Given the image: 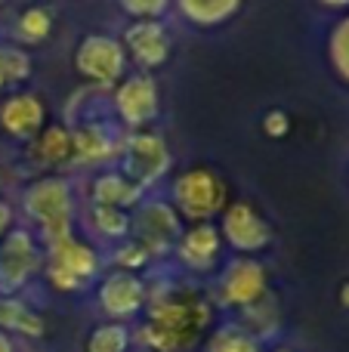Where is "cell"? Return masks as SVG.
Returning <instances> with one entry per match:
<instances>
[{
  "label": "cell",
  "mask_w": 349,
  "mask_h": 352,
  "mask_svg": "<svg viewBox=\"0 0 349 352\" xmlns=\"http://www.w3.org/2000/svg\"><path fill=\"white\" fill-rule=\"evenodd\" d=\"M90 226L96 229V235L102 238H127L130 235V213L127 210H117V207H90Z\"/></svg>",
  "instance_id": "24"
},
{
  "label": "cell",
  "mask_w": 349,
  "mask_h": 352,
  "mask_svg": "<svg viewBox=\"0 0 349 352\" xmlns=\"http://www.w3.org/2000/svg\"><path fill=\"white\" fill-rule=\"evenodd\" d=\"M0 328H12L19 334L28 337H41L43 334V322L37 312H31L25 303L10 297H0Z\"/></svg>",
  "instance_id": "23"
},
{
  "label": "cell",
  "mask_w": 349,
  "mask_h": 352,
  "mask_svg": "<svg viewBox=\"0 0 349 352\" xmlns=\"http://www.w3.org/2000/svg\"><path fill=\"white\" fill-rule=\"evenodd\" d=\"M6 84V78H3V74H0V87H3Z\"/></svg>",
  "instance_id": "36"
},
{
  "label": "cell",
  "mask_w": 349,
  "mask_h": 352,
  "mask_svg": "<svg viewBox=\"0 0 349 352\" xmlns=\"http://www.w3.org/2000/svg\"><path fill=\"white\" fill-rule=\"evenodd\" d=\"M10 223H12V207L6 204V201H0V241H3V235H6V229H10Z\"/></svg>",
  "instance_id": "31"
},
{
  "label": "cell",
  "mask_w": 349,
  "mask_h": 352,
  "mask_svg": "<svg viewBox=\"0 0 349 352\" xmlns=\"http://www.w3.org/2000/svg\"><path fill=\"white\" fill-rule=\"evenodd\" d=\"M223 235V244H229L238 254H260L272 244V229L260 210L247 201H235V204H226L223 210V223L216 226Z\"/></svg>",
  "instance_id": "10"
},
{
  "label": "cell",
  "mask_w": 349,
  "mask_h": 352,
  "mask_svg": "<svg viewBox=\"0 0 349 352\" xmlns=\"http://www.w3.org/2000/svg\"><path fill=\"white\" fill-rule=\"evenodd\" d=\"M130 235L148 250V256H158L177 248L183 235V219L164 201H139L136 213L130 217Z\"/></svg>",
  "instance_id": "6"
},
{
  "label": "cell",
  "mask_w": 349,
  "mask_h": 352,
  "mask_svg": "<svg viewBox=\"0 0 349 352\" xmlns=\"http://www.w3.org/2000/svg\"><path fill=\"white\" fill-rule=\"evenodd\" d=\"M121 6L133 19H161L170 6V0H121Z\"/></svg>",
  "instance_id": "29"
},
{
  "label": "cell",
  "mask_w": 349,
  "mask_h": 352,
  "mask_svg": "<svg viewBox=\"0 0 349 352\" xmlns=\"http://www.w3.org/2000/svg\"><path fill=\"white\" fill-rule=\"evenodd\" d=\"M133 346V331L124 322L96 324L87 337V352H130Z\"/></svg>",
  "instance_id": "21"
},
{
  "label": "cell",
  "mask_w": 349,
  "mask_h": 352,
  "mask_svg": "<svg viewBox=\"0 0 349 352\" xmlns=\"http://www.w3.org/2000/svg\"><path fill=\"white\" fill-rule=\"evenodd\" d=\"M269 294V275L266 266L260 260L251 256H235L220 275V285H216V300H220L226 309H247V306L260 303V300Z\"/></svg>",
  "instance_id": "7"
},
{
  "label": "cell",
  "mask_w": 349,
  "mask_h": 352,
  "mask_svg": "<svg viewBox=\"0 0 349 352\" xmlns=\"http://www.w3.org/2000/svg\"><path fill=\"white\" fill-rule=\"evenodd\" d=\"M241 328L245 331H251L254 337H257L260 343L266 340V337L272 334V331L278 328V306H275V300L266 294L260 303H254V306H247V309H241Z\"/></svg>",
  "instance_id": "22"
},
{
  "label": "cell",
  "mask_w": 349,
  "mask_h": 352,
  "mask_svg": "<svg viewBox=\"0 0 349 352\" xmlns=\"http://www.w3.org/2000/svg\"><path fill=\"white\" fill-rule=\"evenodd\" d=\"M74 68L99 87L117 84L124 78V72H127L124 43L115 41L111 34H87L80 41L78 53H74Z\"/></svg>",
  "instance_id": "8"
},
{
  "label": "cell",
  "mask_w": 349,
  "mask_h": 352,
  "mask_svg": "<svg viewBox=\"0 0 349 352\" xmlns=\"http://www.w3.org/2000/svg\"><path fill=\"white\" fill-rule=\"evenodd\" d=\"M0 186H3V179H0Z\"/></svg>",
  "instance_id": "38"
},
{
  "label": "cell",
  "mask_w": 349,
  "mask_h": 352,
  "mask_svg": "<svg viewBox=\"0 0 349 352\" xmlns=\"http://www.w3.org/2000/svg\"><path fill=\"white\" fill-rule=\"evenodd\" d=\"M124 53L142 68V72H152V68H161L167 59H170V31L161 19H136L133 25L124 28Z\"/></svg>",
  "instance_id": "12"
},
{
  "label": "cell",
  "mask_w": 349,
  "mask_h": 352,
  "mask_svg": "<svg viewBox=\"0 0 349 352\" xmlns=\"http://www.w3.org/2000/svg\"><path fill=\"white\" fill-rule=\"evenodd\" d=\"M177 256L189 272H210L216 269L223 254V235L214 223H195L189 229H183L177 241Z\"/></svg>",
  "instance_id": "14"
},
{
  "label": "cell",
  "mask_w": 349,
  "mask_h": 352,
  "mask_svg": "<svg viewBox=\"0 0 349 352\" xmlns=\"http://www.w3.org/2000/svg\"><path fill=\"white\" fill-rule=\"evenodd\" d=\"M139 352H148V349H139Z\"/></svg>",
  "instance_id": "37"
},
{
  "label": "cell",
  "mask_w": 349,
  "mask_h": 352,
  "mask_svg": "<svg viewBox=\"0 0 349 352\" xmlns=\"http://www.w3.org/2000/svg\"><path fill=\"white\" fill-rule=\"evenodd\" d=\"M25 213L37 223L47 248L68 238L74 226L71 186L65 179H59V176H43V179L31 182L28 192H25Z\"/></svg>",
  "instance_id": "3"
},
{
  "label": "cell",
  "mask_w": 349,
  "mask_h": 352,
  "mask_svg": "<svg viewBox=\"0 0 349 352\" xmlns=\"http://www.w3.org/2000/svg\"><path fill=\"white\" fill-rule=\"evenodd\" d=\"M229 204V188L223 176L210 167H192L173 179V210L183 223H214Z\"/></svg>",
  "instance_id": "2"
},
{
  "label": "cell",
  "mask_w": 349,
  "mask_h": 352,
  "mask_svg": "<svg viewBox=\"0 0 349 352\" xmlns=\"http://www.w3.org/2000/svg\"><path fill=\"white\" fill-rule=\"evenodd\" d=\"M37 269H41V254L34 238L25 229L6 232L0 241V281L6 287H22Z\"/></svg>",
  "instance_id": "13"
},
{
  "label": "cell",
  "mask_w": 349,
  "mask_h": 352,
  "mask_svg": "<svg viewBox=\"0 0 349 352\" xmlns=\"http://www.w3.org/2000/svg\"><path fill=\"white\" fill-rule=\"evenodd\" d=\"M158 109H161L158 84H155V78L148 72L127 74L115 87V111L130 127V133L133 130H146L158 118Z\"/></svg>",
  "instance_id": "9"
},
{
  "label": "cell",
  "mask_w": 349,
  "mask_h": 352,
  "mask_svg": "<svg viewBox=\"0 0 349 352\" xmlns=\"http://www.w3.org/2000/svg\"><path fill=\"white\" fill-rule=\"evenodd\" d=\"M34 161L47 167H56V164H65L71 161V130L65 127H47L41 136L34 140V148H31Z\"/></svg>",
  "instance_id": "19"
},
{
  "label": "cell",
  "mask_w": 349,
  "mask_h": 352,
  "mask_svg": "<svg viewBox=\"0 0 349 352\" xmlns=\"http://www.w3.org/2000/svg\"><path fill=\"white\" fill-rule=\"evenodd\" d=\"M142 192H146V188H139L121 170H105L93 179V204H99V207H117V210H127V207L139 204Z\"/></svg>",
  "instance_id": "17"
},
{
  "label": "cell",
  "mask_w": 349,
  "mask_h": 352,
  "mask_svg": "<svg viewBox=\"0 0 349 352\" xmlns=\"http://www.w3.org/2000/svg\"><path fill=\"white\" fill-rule=\"evenodd\" d=\"M31 72V59L16 47H0V74L6 80H22Z\"/></svg>",
  "instance_id": "27"
},
{
  "label": "cell",
  "mask_w": 349,
  "mask_h": 352,
  "mask_svg": "<svg viewBox=\"0 0 349 352\" xmlns=\"http://www.w3.org/2000/svg\"><path fill=\"white\" fill-rule=\"evenodd\" d=\"M177 6L192 25L214 28V25L229 22L241 10V0H177Z\"/></svg>",
  "instance_id": "18"
},
{
  "label": "cell",
  "mask_w": 349,
  "mask_h": 352,
  "mask_svg": "<svg viewBox=\"0 0 349 352\" xmlns=\"http://www.w3.org/2000/svg\"><path fill=\"white\" fill-rule=\"evenodd\" d=\"M263 130H266V136H272V140H282V136H288V130H291L288 111H282V109L266 111V118H263Z\"/></svg>",
  "instance_id": "30"
},
{
  "label": "cell",
  "mask_w": 349,
  "mask_h": 352,
  "mask_svg": "<svg viewBox=\"0 0 349 352\" xmlns=\"http://www.w3.org/2000/svg\"><path fill=\"white\" fill-rule=\"evenodd\" d=\"M0 352H16V349H12V343H10V337H6V334H0Z\"/></svg>",
  "instance_id": "34"
},
{
  "label": "cell",
  "mask_w": 349,
  "mask_h": 352,
  "mask_svg": "<svg viewBox=\"0 0 349 352\" xmlns=\"http://www.w3.org/2000/svg\"><path fill=\"white\" fill-rule=\"evenodd\" d=\"M319 3L331 6V10H349V0H319Z\"/></svg>",
  "instance_id": "32"
},
{
  "label": "cell",
  "mask_w": 349,
  "mask_h": 352,
  "mask_svg": "<svg viewBox=\"0 0 349 352\" xmlns=\"http://www.w3.org/2000/svg\"><path fill=\"white\" fill-rule=\"evenodd\" d=\"M207 352H263V343L238 322H226L207 334Z\"/></svg>",
  "instance_id": "20"
},
{
  "label": "cell",
  "mask_w": 349,
  "mask_h": 352,
  "mask_svg": "<svg viewBox=\"0 0 349 352\" xmlns=\"http://www.w3.org/2000/svg\"><path fill=\"white\" fill-rule=\"evenodd\" d=\"M121 158H124L121 173L127 176V179H133L139 188L158 182L173 164L167 140L161 133H155V130H133V133L124 136Z\"/></svg>",
  "instance_id": "5"
},
{
  "label": "cell",
  "mask_w": 349,
  "mask_h": 352,
  "mask_svg": "<svg viewBox=\"0 0 349 352\" xmlns=\"http://www.w3.org/2000/svg\"><path fill=\"white\" fill-rule=\"evenodd\" d=\"M49 31H53V16H49V10H43V6H31V10H25L22 16H19L16 34L22 37V41L41 43L49 37Z\"/></svg>",
  "instance_id": "25"
},
{
  "label": "cell",
  "mask_w": 349,
  "mask_h": 352,
  "mask_svg": "<svg viewBox=\"0 0 349 352\" xmlns=\"http://www.w3.org/2000/svg\"><path fill=\"white\" fill-rule=\"evenodd\" d=\"M340 306L349 309V281H344V287H340Z\"/></svg>",
  "instance_id": "33"
},
{
  "label": "cell",
  "mask_w": 349,
  "mask_h": 352,
  "mask_svg": "<svg viewBox=\"0 0 349 352\" xmlns=\"http://www.w3.org/2000/svg\"><path fill=\"white\" fill-rule=\"evenodd\" d=\"M43 118H47L43 102L37 96H31V93H16L0 109V124L16 140H34L37 130L43 127Z\"/></svg>",
  "instance_id": "16"
},
{
  "label": "cell",
  "mask_w": 349,
  "mask_h": 352,
  "mask_svg": "<svg viewBox=\"0 0 349 352\" xmlns=\"http://www.w3.org/2000/svg\"><path fill=\"white\" fill-rule=\"evenodd\" d=\"M99 254L93 244L78 241L74 235L62 238V241L49 244L47 250V275L53 281V287L65 294L80 291L84 285H90L99 275Z\"/></svg>",
  "instance_id": "4"
},
{
  "label": "cell",
  "mask_w": 349,
  "mask_h": 352,
  "mask_svg": "<svg viewBox=\"0 0 349 352\" xmlns=\"http://www.w3.org/2000/svg\"><path fill=\"white\" fill-rule=\"evenodd\" d=\"M99 309L111 318V322H127V318L139 316L148 303V287L136 272H109L99 281Z\"/></svg>",
  "instance_id": "11"
},
{
  "label": "cell",
  "mask_w": 349,
  "mask_h": 352,
  "mask_svg": "<svg viewBox=\"0 0 349 352\" xmlns=\"http://www.w3.org/2000/svg\"><path fill=\"white\" fill-rule=\"evenodd\" d=\"M328 59H331L334 72L349 84V16L340 19L328 37Z\"/></svg>",
  "instance_id": "26"
},
{
  "label": "cell",
  "mask_w": 349,
  "mask_h": 352,
  "mask_svg": "<svg viewBox=\"0 0 349 352\" xmlns=\"http://www.w3.org/2000/svg\"><path fill=\"white\" fill-rule=\"evenodd\" d=\"M117 266H121V272H136V269H142L152 256H148V250L142 248V244H136V241H127L121 250H117Z\"/></svg>",
  "instance_id": "28"
},
{
  "label": "cell",
  "mask_w": 349,
  "mask_h": 352,
  "mask_svg": "<svg viewBox=\"0 0 349 352\" xmlns=\"http://www.w3.org/2000/svg\"><path fill=\"white\" fill-rule=\"evenodd\" d=\"M214 322V306L195 287H167L146 303V322L136 343L148 352H183L195 346Z\"/></svg>",
  "instance_id": "1"
},
{
  "label": "cell",
  "mask_w": 349,
  "mask_h": 352,
  "mask_svg": "<svg viewBox=\"0 0 349 352\" xmlns=\"http://www.w3.org/2000/svg\"><path fill=\"white\" fill-rule=\"evenodd\" d=\"M124 148V136L115 133L111 124L87 121L71 130V161L78 164H109Z\"/></svg>",
  "instance_id": "15"
},
{
  "label": "cell",
  "mask_w": 349,
  "mask_h": 352,
  "mask_svg": "<svg viewBox=\"0 0 349 352\" xmlns=\"http://www.w3.org/2000/svg\"><path fill=\"white\" fill-rule=\"evenodd\" d=\"M269 352H297V349H291V346H272Z\"/></svg>",
  "instance_id": "35"
}]
</instances>
